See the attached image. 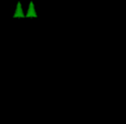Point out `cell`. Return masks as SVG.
<instances>
[{
    "instance_id": "6da1fadb",
    "label": "cell",
    "mask_w": 126,
    "mask_h": 124,
    "mask_svg": "<svg viewBox=\"0 0 126 124\" xmlns=\"http://www.w3.org/2000/svg\"><path fill=\"white\" fill-rule=\"evenodd\" d=\"M26 17L27 18H37V12H36L35 6H33L32 1H30V3H29V8H28V10H27Z\"/></svg>"
},
{
    "instance_id": "7a4b0ae2",
    "label": "cell",
    "mask_w": 126,
    "mask_h": 124,
    "mask_svg": "<svg viewBox=\"0 0 126 124\" xmlns=\"http://www.w3.org/2000/svg\"><path fill=\"white\" fill-rule=\"evenodd\" d=\"M15 18H25L26 14L24 13L22 11V7H21V3L18 2L17 3V8H16V11H15V14H14Z\"/></svg>"
}]
</instances>
